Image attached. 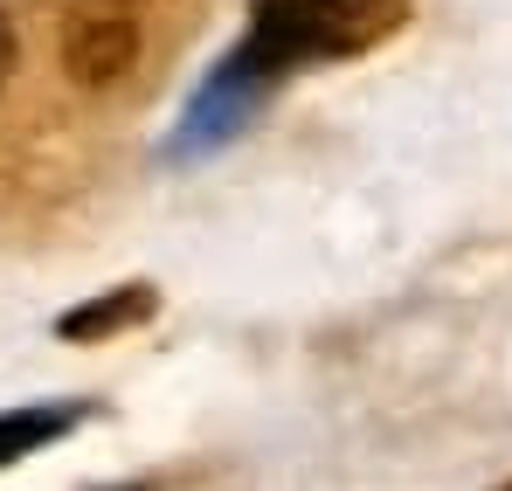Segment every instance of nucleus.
<instances>
[{"instance_id":"nucleus-1","label":"nucleus","mask_w":512,"mask_h":491,"mask_svg":"<svg viewBox=\"0 0 512 491\" xmlns=\"http://www.w3.org/2000/svg\"><path fill=\"white\" fill-rule=\"evenodd\" d=\"M402 21H409V0H256L243 49L284 83L291 70L353 63L381 49Z\"/></svg>"},{"instance_id":"nucleus-3","label":"nucleus","mask_w":512,"mask_h":491,"mask_svg":"<svg viewBox=\"0 0 512 491\" xmlns=\"http://www.w3.org/2000/svg\"><path fill=\"white\" fill-rule=\"evenodd\" d=\"M146 49V0H70L56 28L63 77L84 90H111Z\"/></svg>"},{"instance_id":"nucleus-2","label":"nucleus","mask_w":512,"mask_h":491,"mask_svg":"<svg viewBox=\"0 0 512 491\" xmlns=\"http://www.w3.org/2000/svg\"><path fill=\"white\" fill-rule=\"evenodd\" d=\"M270 90H277V77L256 63L243 42H236L208 77L194 83V97H187V111H180V125H173L167 153H173V160H201V153L229 146L256 111H263V97H270Z\"/></svg>"},{"instance_id":"nucleus-6","label":"nucleus","mask_w":512,"mask_h":491,"mask_svg":"<svg viewBox=\"0 0 512 491\" xmlns=\"http://www.w3.org/2000/svg\"><path fill=\"white\" fill-rule=\"evenodd\" d=\"M7 63H14V28L0 21V83H7Z\"/></svg>"},{"instance_id":"nucleus-7","label":"nucleus","mask_w":512,"mask_h":491,"mask_svg":"<svg viewBox=\"0 0 512 491\" xmlns=\"http://www.w3.org/2000/svg\"><path fill=\"white\" fill-rule=\"evenodd\" d=\"M111 491H146V485H111Z\"/></svg>"},{"instance_id":"nucleus-4","label":"nucleus","mask_w":512,"mask_h":491,"mask_svg":"<svg viewBox=\"0 0 512 491\" xmlns=\"http://www.w3.org/2000/svg\"><path fill=\"white\" fill-rule=\"evenodd\" d=\"M160 312V298H153V284H125V291H97L90 305L77 312H63L56 319V339H77V346H97V339H118V332L146 326Z\"/></svg>"},{"instance_id":"nucleus-5","label":"nucleus","mask_w":512,"mask_h":491,"mask_svg":"<svg viewBox=\"0 0 512 491\" xmlns=\"http://www.w3.org/2000/svg\"><path fill=\"white\" fill-rule=\"evenodd\" d=\"M84 415H90L84 402H63V409H7L0 415V471L21 464V457H35V450H49L56 436H70Z\"/></svg>"},{"instance_id":"nucleus-8","label":"nucleus","mask_w":512,"mask_h":491,"mask_svg":"<svg viewBox=\"0 0 512 491\" xmlns=\"http://www.w3.org/2000/svg\"><path fill=\"white\" fill-rule=\"evenodd\" d=\"M506 491H512V485H506Z\"/></svg>"}]
</instances>
